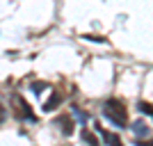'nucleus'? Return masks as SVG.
Here are the masks:
<instances>
[{
	"instance_id": "f257e3e1",
	"label": "nucleus",
	"mask_w": 153,
	"mask_h": 146,
	"mask_svg": "<svg viewBox=\"0 0 153 146\" xmlns=\"http://www.w3.org/2000/svg\"><path fill=\"white\" fill-rule=\"evenodd\" d=\"M103 114L108 116L114 126H126L128 123V112H126V105L117 98H110L105 105H103Z\"/></svg>"
},
{
	"instance_id": "f03ea898",
	"label": "nucleus",
	"mask_w": 153,
	"mask_h": 146,
	"mask_svg": "<svg viewBox=\"0 0 153 146\" xmlns=\"http://www.w3.org/2000/svg\"><path fill=\"white\" fill-rule=\"evenodd\" d=\"M12 107H14V114L19 116V119H30V121H34L32 107L25 103V98H23L21 94H14V96H12Z\"/></svg>"
},
{
	"instance_id": "7ed1b4c3",
	"label": "nucleus",
	"mask_w": 153,
	"mask_h": 146,
	"mask_svg": "<svg viewBox=\"0 0 153 146\" xmlns=\"http://www.w3.org/2000/svg\"><path fill=\"white\" fill-rule=\"evenodd\" d=\"M96 130H98V135H101L103 139H105V144H108V146H123V144H121V139H119V135H114V133H108V130H103L101 126L96 128Z\"/></svg>"
},
{
	"instance_id": "20e7f679",
	"label": "nucleus",
	"mask_w": 153,
	"mask_h": 146,
	"mask_svg": "<svg viewBox=\"0 0 153 146\" xmlns=\"http://www.w3.org/2000/svg\"><path fill=\"white\" fill-rule=\"evenodd\" d=\"M59 101H62V94H59V91H53V96L44 103V110H55L59 105Z\"/></svg>"
},
{
	"instance_id": "39448f33",
	"label": "nucleus",
	"mask_w": 153,
	"mask_h": 146,
	"mask_svg": "<svg viewBox=\"0 0 153 146\" xmlns=\"http://www.w3.org/2000/svg\"><path fill=\"white\" fill-rule=\"evenodd\" d=\"M82 139L87 142L89 146H98V139H96V137H94V135L89 133V130H82Z\"/></svg>"
},
{
	"instance_id": "423d86ee",
	"label": "nucleus",
	"mask_w": 153,
	"mask_h": 146,
	"mask_svg": "<svg viewBox=\"0 0 153 146\" xmlns=\"http://www.w3.org/2000/svg\"><path fill=\"white\" fill-rule=\"evenodd\" d=\"M59 126H64V128H62V130H64V135H69L71 130H73V128H71V119H69V116H66V119L62 116V119H59Z\"/></svg>"
},
{
	"instance_id": "0eeeda50",
	"label": "nucleus",
	"mask_w": 153,
	"mask_h": 146,
	"mask_svg": "<svg viewBox=\"0 0 153 146\" xmlns=\"http://www.w3.org/2000/svg\"><path fill=\"white\" fill-rule=\"evenodd\" d=\"M140 107H142V112H146V114L153 116V105H149V103H140Z\"/></svg>"
},
{
	"instance_id": "6e6552de",
	"label": "nucleus",
	"mask_w": 153,
	"mask_h": 146,
	"mask_svg": "<svg viewBox=\"0 0 153 146\" xmlns=\"http://www.w3.org/2000/svg\"><path fill=\"white\" fill-rule=\"evenodd\" d=\"M135 133L140 135V137H142V135H146V126H144V123H137V126H135Z\"/></svg>"
},
{
	"instance_id": "1a4fd4ad",
	"label": "nucleus",
	"mask_w": 153,
	"mask_h": 146,
	"mask_svg": "<svg viewBox=\"0 0 153 146\" xmlns=\"http://www.w3.org/2000/svg\"><path fill=\"white\" fill-rule=\"evenodd\" d=\"M41 89H46L44 82H34V84H32V91H34V94H41Z\"/></svg>"
},
{
	"instance_id": "9d476101",
	"label": "nucleus",
	"mask_w": 153,
	"mask_h": 146,
	"mask_svg": "<svg viewBox=\"0 0 153 146\" xmlns=\"http://www.w3.org/2000/svg\"><path fill=\"white\" fill-rule=\"evenodd\" d=\"M5 119H7V110H5V105L0 103V123H2Z\"/></svg>"
},
{
	"instance_id": "9b49d317",
	"label": "nucleus",
	"mask_w": 153,
	"mask_h": 146,
	"mask_svg": "<svg viewBox=\"0 0 153 146\" xmlns=\"http://www.w3.org/2000/svg\"><path fill=\"white\" fill-rule=\"evenodd\" d=\"M137 146H153V139H149V142H137Z\"/></svg>"
}]
</instances>
